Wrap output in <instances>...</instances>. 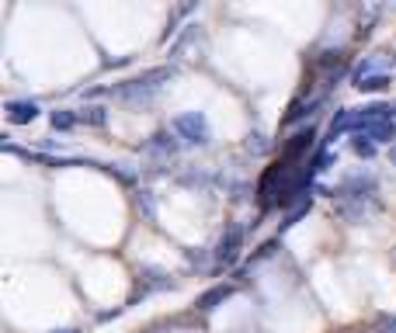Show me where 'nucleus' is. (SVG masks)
Wrapping results in <instances>:
<instances>
[{
  "instance_id": "nucleus-16",
  "label": "nucleus",
  "mask_w": 396,
  "mask_h": 333,
  "mask_svg": "<svg viewBox=\"0 0 396 333\" xmlns=\"http://www.w3.org/2000/svg\"><path fill=\"white\" fill-rule=\"evenodd\" d=\"M393 63H396V60H393Z\"/></svg>"
},
{
  "instance_id": "nucleus-15",
  "label": "nucleus",
  "mask_w": 396,
  "mask_h": 333,
  "mask_svg": "<svg viewBox=\"0 0 396 333\" xmlns=\"http://www.w3.org/2000/svg\"><path fill=\"white\" fill-rule=\"evenodd\" d=\"M60 333H77V330H60Z\"/></svg>"
},
{
  "instance_id": "nucleus-9",
  "label": "nucleus",
  "mask_w": 396,
  "mask_h": 333,
  "mask_svg": "<svg viewBox=\"0 0 396 333\" xmlns=\"http://www.w3.org/2000/svg\"><path fill=\"white\" fill-rule=\"evenodd\" d=\"M230 291H233V285H216V288H209L202 298H198V309H202V312H213Z\"/></svg>"
},
{
  "instance_id": "nucleus-14",
  "label": "nucleus",
  "mask_w": 396,
  "mask_h": 333,
  "mask_svg": "<svg viewBox=\"0 0 396 333\" xmlns=\"http://www.w3.org/2000/svg\"><path fill=\"white\" fill-rule=\"evenodd\" d=\"M389 160H393V163H396V146H393V150H389Z\"/></svg>"
},
{
  "instance_id": "nucleus-2",
  "label": "nucleus",
  "mask_w": 396,
  "mask_h": 333,
  "mask_svg": "<svg viewBox=\"0 0 396 333\" xmlns=\"http://www.w3.org/2000/svg\"><path fill=\"white\" fill-rule=\"evenodd\" d=\"M170 132H174L181 143H188V146H209V143H213V125H209V118H206L202 111H184V115H177V118L170 122Z\"/></svg>"
},
{
  "instance_id": "nucleus-10",
  "label": "nucleus",
  "mask_w": 396,
  "mask_h": 333,
  "mask_svg": "<svg viewBox=\"0 0 396 333\" xmlns=\"http://www.w3.org/2000/svg\"><path fill=\"white\" fill-rule=\"evenodd\" d=\"M393 80L386 77V73H375V77H368V80H361L358 84V91H365V94H372V91H386Z\"/></svg>"
},
{
  "instance_id": "nucleus-7",
  "label": "nucleus",
  "mask_w": 396,
  "mask_h": 333,
  "mask_svg": "<svg viewBox=\"0 0 396 333\" xmlns=\"http://www.w3.org/2000/svg\"><path fill=\"white\" fill-rule=\"evenodd\" d=\"M8 118H11V125H32L39 118V105L35 101H11Z\"/></svg>"
},
{
  "instance_id": "nucleus-3",
  "label": "nucleus",
  "mask_w": 396,
  "mask_h": 333,
  "mask_svg": "<svg viewBox=\"0 0 396 333\" xmlns=\"http://www.w3.org/2000/svg\"><path fill=\"white\" fill-rule=\"evenodd\" d=\"M163 80H170V70H150V73H143V77L125 80L122 87H115V94L122 101H146V98H153L163 87Z\"/></svg>"
},
{
  "instance_id": "nucleus-12",
  "label": "nucleus",
  "mask_w": 396,
  "mask_h": 333,
  "mask_svg": "<svg viewBox=\"0 0 396 333\" xmlns=\"http://www.w3.org/2000/svg\"><path fill=\"white\" fill-rule=\"evenodd\" d=\"M105 108H84V115H80V122H87V125H105Z\"/></svg>"
},
{
  "instance_id": "nucleus-4",
  "label": "nucleus",
  "mask_w": 396,
  "mask_h": 333,
  "mask_svg": "<svg viewBox=\"0 0 396 333\" xmlns=\"http://www.w3.org/2000/svg\"><path fill=\"white\" fill-rule=\"evenodd\" d=\"M313 139H316V132L313 129H299L289 143H285V150H282V167H289V170H296V163L309 153V146H313Z\"/></svg>"
},
{
  "instance_id": "nucleus-1",
  "label": "nucleus",
  "mask_w": 396,
  "mask_h": 333,
  "mask_svg": "<svg viewBox=\"0 0 396 333\" xmlns=\"http://www.w3.org/2000/svg\"><path fill=\"white\" fill-rule=\"evenodd\" d=\"M334 198H337V208L348 222H358L365 219V212H372L379 205L375 198V181L372 177H348L341 188H334Z\"/></svg>"
},
{
  "instance_id": "nucleus-8",
  "label": "nucleus",
  "mask_w": 396,
  "mask_h": 333,
  "mask_svg": "<svg viewBox=\"0 0 396 333\" xmlns=\"http://www.w3.org/2000/svg\"><path fill=\"white\" fill-rule=\"evenodd\" d=\"M320 101L323 98H313V101H296L289 111H285V118H282V125L289 129V125H296V122H303L306 115H313V108H320Z\"/></svg>"
},
{
  "instance_id": "nucleus-13",
  "label": "nucleus",
  "mask_w": 396,
  "mask_h": 333,
  "mask_svg": "<svg viewBox=\"0 0 396 333\" xmlns=\"http://www.w3.org/2000/svg\"><path fill=\"white\" fill-rule=\"evenodd\" d=\"M354 153H358V156H375V143H368V139L358 136V139H354Z\"/></svg>"
},
{
  "instance_id": "nucleus-5",
  "label": "nucleus",
  "mask_w": 396,
  "mask_h": 333,
  "mask_svg": "<svg viewBox=\"0 0 396 333\" xmlns=\"http://www.w3.org/2000/svg\"><path fill=\"white\" fill-rule=\"evenodd\" d=\"M240 240H244V229H240V226H233V229L219 240L216 260H219V264H233V260H237V253H240Z\"/></svg>"
},
{
  "instance_id": "nucleus-11",
  "label": "nucleus",
  "mask_w": 396,
  "mask_h": 333,
  "mask_svg": "<svg viewBox=\"0 0 396 333\" xmlns=\"http://www.w3.org/2000/svg\"><path fill=\"white\" fill-rule=\"evenodd\" d=\"M77 122H80V118L70 115V111H53V129H63V132H66V129H73Z\"/></svg>"
},
{
  "instance_id": "nucleus-6",
  "label": "nucleus",
  "mask_w": 396,
  "mask_h": 333,
  "mask_svg": "<svg viewBox=\"0 0 396 333\" xmlns=\"http://www.w3.org/2000/svg\"><path fill=\"white\" fill-rule=\"evenodd\" d=\"M146 153L150 156H160V160H170L177 153V136L174 132H156L150 143H146Z\"/></svg>"
}]
</instances>
